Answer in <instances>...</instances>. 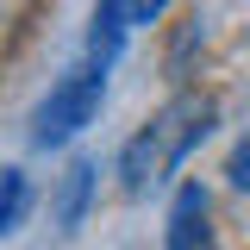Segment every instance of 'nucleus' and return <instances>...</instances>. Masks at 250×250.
<instances>
[{"mask_svg":"<svg viewBox=\"0 0 250 250\" xmlns=\"http://www.w3.org/2000/svg\"><path fill=\"white\" fill-rule=\"evenodd\" d=\"M213 119H219V106L207 100V94H175V100H169V106L125 144V156H119V188H125V194H150L156 182H169V175L182 169V156L213 131Z\"/></svg>","mask_w":250,"mask_h":250,"instance_id":"obj_1","label":"nucleus"},{"mask_svg":"<svg viewBox=\"0 0 250 250\" xmlns=\"http://www.w3.org/2000/svg\"><path fill=\"white\" fill-rule=\"evenodd\" d=\"M100 94H106V62H82V69H69L57 88L38 100V113H31V144L38 150H50V144H69L82 125L100 113Z\"/></svg>","mask_w":250,"mask_h":250,"instance_id":"obj_2","label":"nucleus"},{"mask_svg":"<svg viewBox=\"0 0 250 250\" xmlns=\"http://www.w3.org/2000/svg\"><path fill=\"white\" fill-rule=\"evenodd\" d=\"M169 250H213V225H207V194L188 182L169 213Z\"/></svg>","mask_w":250,"mask_h":250,"instance_id":"obj_3","label":"nucleus"},{"mask_svg":"<svg viewBox=\"0 0 250 250\" xmlns=\"http://www.w3.org/2000/svg\"><path fill=\"white\" fill-rule=\"evenodd\" d=\"M88 194H94V163H69L62 169V188H57V225L69 231V225H82V213H88Z\"/></svg>","mask_w":250,"mask_h":250,"instance_id":"obj_4","label":"nucleus"},{"mask_svg":"<svg viewBox=\"0 0 250 250\" xmlns=\"http://www.w3.org/2000/svg\"><path fill=\"white\" fill-rule=\"evenodd\" d=\"M25 200H31V188H25V175L19 169H0V238L25 219Z\"/></svg>","mask_w":250,"mask_h":250,"instance_id":"obj_5","label":"nucleus"},{"mask_svg":"<svg viewBox=\"0 0 250 250\" xmlns=\"http://www.w3.org/2000/svg\"><path fill=\"white\" fill-rule=\"evenodd\" d=\"M163 6H169V0H119V13H125V31H131V25H150V19L163 13Z\"/></svg>","mask_w":250,"mask_h":250,"instance_id":"obj_6","label":"nucleus"},{"mask_svg":"<svg viewBox=\"0 0 250 250\" xmlns=\"http://www.w3.org/2000/svg\"><path fill=\"white\" fill-rule=\"evenodd\" d=\"M225 175H231V188H244V194H250V138L238 144V150H231V163H225Z\"/></svg>","mask_w":250,"mask_h":250,"instance_id":"obj_7","label":"nucleus"}]
</instances>
